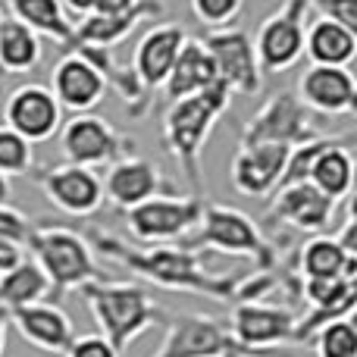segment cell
<instances>
[{
  "label": "cell",
  "instance_id": "obj_1",
  "mask_svg": "<svg viewBox=\"0 0 357 357\" xmlns=\"http://www.w3.org/2000/svg\"><path fill=\"white\" fill-rule=\"evenodd\" d=\"M85 238L94 245L100 257L126 266L135 273L144 285H157L163 291H185V295H201L220 304L238 301V289L245 282L241 273H210L201 264V254L185 245H148L138 248L126 238L107 232L104 226H88Z\"/></svg>",
  "mask_w": 357,
  "mask_h": 357
},
{
  "label": "cell",
  "instance_id": "obj_2",
  "mask_svg": "<svg viewBox=\"0 0 357 357\" xmlns=\"http://www.w3.org/2000/svg\"><path fill=\"white\" fill-rule=\"evenodd\" d=\"M232 98L235 94L229 91V85L213 82L197 94L169 100L167 113H163V144L195 191L204 188L201 154L207 148V138L222 119V113L232 107Z\"/></svg>",
  "mask_w": 357,
  "mask_h": 357
},
{
  "label": "cell",
  "instance_id": "obj_3",
  "mask_svg": "<svg viewBox=\"0 0 357 357\" xmlns=\"http://www.w3.org/2000/svg\"><path fill=\"white\" fill-rule=\"evenodd\" d=\"M82 301L88 304L100 335L113 342L119 354L129 351L135 339H142L148 329L167 326L169 314L151 298L144 282H113V279H98L85 282L79 289Z\"/></svg>",
  "mask_w": 357,
  "mask_h": 357
},
{
  "label": "cell",
  "instance_id": "obj_4",
  "mask_svg": "<svg viewBox=\"0 0 357 357\" xmlns=\"http://www.w3.org/2000/svg\"><path fill=\"white\" fill-rule=\"evenodd\" d=\"M25 248H29L31 260L44 270L50 282V295L56 298L79 291L85 282L107 279L104 266L94 257V245L85 238V232H75L69 226H56V222L35 226Z\"/></svg>",
  "mask_w": 357,
  "mask_h": 357
},
{
  "label": "cell",
  "instance_id": "obj_5",
  "mask_svg": "<svg viewBox=\"0 0 357 357\" xmlns=\"http://www.w3.org/2000/svg\"><path fill=\"white\" fill-rule=\"evenodd\" d=\"M178 245L191 248V251H213L226 254V257H245L251 260L257 270H270L279 264V251L270 241V235L238 207L229 204H204V216L197 229L182 238Z\"/></svg>",
  "mask_w": 357,
  "mask_h": 357
},
{
  "label": "cell",
  "instance_id": "obj_6",
  "mask_svg": "<svg viewBox=\"0 0 357 357\" xmlns=\"http://www.w3.org/2000/svg\"><path fill=\"white\" fill-rule=\"evenodd\" d=\"M204 204L207 201H201L197 195L163 191V195H154L138 207L126 210V229L142 245H176L197 229Z\"/></svg>",
  "mask_w": 357,
  "mask_h": 357
},
{
  "label": "cell",
  "instance_id": "obj_7",
  "mask_svg": "<svg viewBox=\"0 0 357 357\" xmlns=\"http://www.w3.org/2000/svg\"><path fill=\"white\" fill-rule=\"evenodd\" d=\"M151 357H273L241 345L226 323L204 314H169L167 333Z\"/></svg>",
  "mask_w": 357,
  "mask_h": 357
},
{
  "label": "cell",
  "instance_id": "obj_8",
  "mask_svg": "<svg viewBox=\"0 0 357 357\" xmlns=\"http://www.w3.org/2000/svg\"><path fill=\"white\" fill-rule=\"evenodd\" d=\"M317 119L320 116L298 98V91H276L241 126V144L276 142V144L298 148V144L323 138V129Z\"/></svg>",
  "mask_w": 357,
  "mask_h": 357
},
{
  "label": "cell",
  "instance_id": "obj_9",
  "mask_svg": "<svg viewBox=\"0 0 357 357\" xmlns=\"http://www.w3.org/2000/svg\"><path fill=\"white\" fill-rule=\"evenodd\" d=\"M310 10H314L310 0H282V6L257 25L254 47H257L264 73H270V75L289 73L304 56Z\"/></svg>",
  "mask_w": 357,
  "mask_h": 357
},
{
  "label": "cell",
  "instance_id": "obj_10",
  "mask_svg": "<svg viewBox=\"0 0 357 357\" xmlns=\"http://www.w3.org/2000/svg\"><path fill=\"white\" fill-rule=\"evenodd\" d=\"M60 154L66 163L94 169L135 154V142L98 113H75L60 129Z\"/></svg>",
  "mask_w": 357,
  "mask_h": 357
},
{
  "label": "cell",
  "instance_id": "obj_11",
  "mask_svg": "<svg viewBox=\"0 0 357 357\" xmlns=\"http://www.w3.org/2000/svg\"><path fill=\"white\" fill-rule=\"evenodd\" d=\"M298 320H301V314L291 304H276L270 298H260V301H235L229 329L241 345L273 354L279 345H295Z\"/></svg>",
  "mask_w": 357,
  "mask_h": 357
},
{
  "label": "cell",
  "instance_id": "obj_12",
  "mask_svg": "<svg viewBox=\"0 0 357 357\" xmlns=\"http://www.w3.org/2000/svg\"><path fill=\"white\" fill-rule=\"evenodd\" d=\"M335 207H339V201L323 195L310 178L307 182L279 185L276 195H273L270 210H266V229H270V235H276L279 229L320 235L333 226Z\"/></svg>",
  "mask_w": 357,
  "mask_h": 357
},
{
  "label": "cell",
  "instance_id": "obj_13",
  "mask_svg": "<svg viewBox=\"0 0 357 357\" xmlns=\"http://www.w3.org/2000/svg\"><path fill=\"white\" fill-rule=\"evenodd\" d=\"M35 182L41 195L50 201V207L66 216H94L104 207V178L91 167L79 163H54V167L35 169Z\"/></svg>",
  "mask_w": 357,
  "mask_h": 357
},
{
  "label": "cell",
  "instance_id": "obj_14",
  "mask_svg": "<svg viewBox=\"0 0 357 357\" xmlns=\"http://www.w3.org/2000/svg\"><path fill=\"white\" fill-rule=\"evenodd\" d=\"M207 44L210 56L216 63V75L222 85H229L232 94H257L264 88V66H260L257 47H254V35L241 29H213L201 38Z\"/></svg>",
  "mask_w": 357,
  "mask_h": 357
},
{
  "label": "cell",
  "instance_id": "obj_15",
  "mask_svg": "<svg viewBox=\"0 0 357 357\" xmlns=\"http://www.w3.org/2000/svg\"><path fill=\"white\" fill-rule=\"evenodd\" d=\"M63 113L66 110L60 107L50 85H38V82L19 85L3 100V123L22 138H29L31 144L50 142L63 129Z\"/></svg>",
  "mask_w": 357,
  "mask_h": 357
},
{
  "label": "cell",
  "instance_id": "obj_16",
  "mask_svg": "<svg viewBox=\"0 0 357 357\" xmlns=\"http://www.w3.org/2000/svg\"><path fill=\"white\" fill-rule=\"evenodd\" d=\"M291 148L276 142H254V144H238L229 167L235 191L245 197H270L282 185L285 167H289Z\"/></svg>",
  "mask_w": 357,
  "mask_h": 357
},
{
  "label": "cell",
  "instance_id": "obj_17",
  "mask_svg": "<svg viewBox=\"0 0 357 357\" xmlns=\"http://www.w3.org/2000/svg\"><path fill=\"white\" fill-rule=\"evenodd\" d=\"M298 98L317 116H357V75L351 66L310 63L298 79Z\"/></svg>",
  "mask_w": 357,
  "mask_h": 357
},
{
  "label": "cell",
  "instance_id": "obj_18",
  "mask_svg": "<svg viewBox=\"0 0 357 357\" xmlns=\"http://www.w3.org/2000/svg\"><path fill=\"white\" fill-rule=\"evenodd\" d=\"M185 41H188V31H185L178 22H157L138 38L129 66L151 98L157 94V88L167 85V79H169V73H173L178 54H182Z\"/></svg>",
  "mask_w": 357,
  "mask_h": 357
},
{
  "label": "cell",
  "instance_id": "obj_19",
  "mask_svg": "<svg viewBox=\"0 0 357 357\" xmlns=\"http://www.w3.org/2000/svg\"><path fill=\"white\" fill-rule=\"evenodd\" d=\"M107 88L104 73L75 50H66L50 73V91L66 113H91L107 98Z\"/></svg>",
  "mask_w": 357,
  "mask_h": 357
},
{
  "label": "cell",
  "instance_id": "obj_20",
  "mask_svg": "<svg viewBox=\"0 0 357 357\" xmlns=\"http://www.w3.org/2000/svg\"><path fill=\"white\" fill-rule=\"evenodd\" d=\"M173 191V185L167 182V176L157 169V163H151L148 157L129 154L123 160L110 163V173L104 176V195L116 210H132L138 204H144L148 197Z\"/></svg>",
  "mask_w": 357,
  "mask_h": 357
},
{
  "label": "cell",
  "instance_id": "obj_21",
  "mask_svg": "<svg viewBox=\"0 0 357 357\" xmlns=\"http://www.w3.org/2000/svg\"><path fill=\"white\" fill-rule=\"evenodd\" d=\"M6 314H10L13 329L38 351L66 354L75 339V323L56 304L35 301V304H22V307H10Z\"/></svg>",
  "mask_w": 357,
  "mask_h": 357
},
{
  "label": "cell",
  "instance_id": "obj_22",
  "mask_svg": "<svg viewBox=\"0 0 357 357\" xmlns=\"http://www.w3.org/2000/svg\"><path fill=\"white\" fill-rule=\"evenodd\" d=\"M348 138L354 135H329L320 144V151L314 154L310 176H307L323 195H329L339 204L348 201L351 191L357 188V157L348 148Z\"/></svg>",
  "mask_w": 357,
  "mask_h": 357
},
{
  "label": "cell",
  "instance_id": "obj_23",
  "mask_svg": "<svg viewBox=\"0 0 357 357\" xmlns=\"http://www.w3.org/2000/svg\"><path fill=\"white\" fill-rule=\"evenodd\" d=\"M160 13H163L160 0H138L129 13H119V16H100V13H91V16H85V19L75 22V38H73V44H69V50L79 47V44H91V47H116V44H123L142 22L157 19ZM63 54H66V50H63Z\"/></svg>",
  "mask_w": 357,
  "mask_h": 357
},
{
  "label": "cell",
  "instance_id": "obj_24",
  "mask_svg": "<svg viewBox=\"0 0 357 357\" xmlns=\"http://www.w3.org/2000/svg\"><path fill=\"white\" fill-rule=\"evenodd\" d=\"M213 82H220V75H216V63L213 56H210L207 44L201 41V38H191L185 41L182 54H178L173 73H169L167 85H163V91H167V100H178V98H188V94H197L204 91V88H210Z\"/></svg>",
  "mask_w": 357,
  "mask_h": 357
},
{
  "label": "cell",
  "instance_id": "obj_25",
  "mask_svg": "<svg viewBox=\"0 0 357 357\" xmlns=\"http://www.w3.org/2000/svg\"><path fill=\"white\" fill-rule=\"evenodd\" d=\"M304 56L323 66H351L357 60V35L329 16H317L307 25Z\"/></svg>",
  "mask_w": 357,
  "mask_h": 357
},
{
  "label": "cell",
  "instance_id": "obj_26",
  "mask_svg": "<svg viewBox=\"0 0 357 357\" xmlns=\"http://www.w3.org/2000/svg\"><path fill=\"white\" fill-rule=\"evenodd\" d=\"M298 276L301 279H339L357 270V257L342 248L335 235H310L301 248H298Z\"/></svg>",
  "mask_w": 357,
  "mask_h": 357
},
{
  "label": "cell",
  "instance_id": "obj_27",
  "mask_svg": "<svg viewBox=\"0 0 357 357\" xmlns=\"http://www.w3.org/2000/svg\"><path fill=\"white\" fill-rule=\"evenodd\" d=\"M6 6L19 22L35 29L41 38H50L60 50H69L75 38V22L63 0H6Z\"/></svg>",
  "mask_w": 357,
  "mask_h": 357
},
{
  "label": "cell",
  "instance_id": "obj_28",
  "mask_svg": "<svg viewBox=\"0 0 357 357\" xmlns=\"http://www.w3.org/2000/svg\"><path fill=\"white\" fill-rule=\"evenodd\" d=\"M44 56L41 35L16 16L0 22V75H25L38 69Z\"/></svg>",
  "mask_w": 357,
  "mask_h": 357
},
{
  "label": "cell",
  "instance_id": "obj_29",
  "mask_svg": "<svg viewBox=\"0 0 357 357\" xmlns=\"http://www.w3.org/2000/svg\"><path fill=\"white\" fill-rule=\"evenodd\" d=\"M50 295V282L44 270L31 257H22L3 279H0V307H22V304L44 301Z\"/></svg>",
  "mask_w": 357,
  "mask_h": 357
},
{
  "label": "cell",
  "instance_id": "obj_30",
  "mask_svg": "<svg viewBox=\"0 0 357 357\" xmlns=\"http://www.w3.org/2000/svg\"><path fill=\"white\" fill-rule=\"evenodd\" d=\"M317 357H357V329L351 320H333L310 339Z\"/></svg>",
  "mask_w": 357,
  "mask_h": 357
},
{
  "label": "cell",
  "instance_id": "obj_31",
  "mask_svg": "<svg viewBox=\"0 0 357 357\" xmlns=\"http://www.w3.org/2000/svg\"><path fill=\"white\" fill-rule=\"evenodd\" d=\"M35 144L29 138H22L16 129L0 126V173L6 176H29L35 169Z\"/></svg>",
  "mask_w": 357,
  "mask_h": 357
},
{
  "label": "cell",
  "instance_id": "obj_32",
  "mask_svg": "<svg viewBox=\"0 0 357 357\" xmlns=\"http://www.w3.org/2000/svg\"><path fill=\"white\" fill-rule=\"evenodd\" d=\"M245 0H191V13L201 25L213 29H229L235 22V16L241 13Z\"/></svg>",
  "mask_w": 357,
  "mask_h": 357
},
{
  "label": "cell",
  "instance_id": "obj_33",
  "mask_svg": "<svg viewBox=\"0 0 357 357\" xmlns=\"http://www.w3.org/2000/svg\"><path fill=\"white\" fill-rule=\"evenodd\" d=\"M31 229H35V222L29 220V213H25V210L10 207V204H0V238L25 248Z\"/></svg>",
  "mask_w": 357,
  "mask_h": 357
},
{
  "label": "cell",
  "instance_id": "obj_34",
  "mask_svg": "<svg viewBox=\"0 0 357 357\" xmlns=\"http://www.w3.org/2000/svg\"><path fill=\"white\" fill-rule=\"evenodd\" d=\"M66 357H123V354L113 348V342L107 335L91 333V335H75Z\"/></svg>",
  "mask_w": 357,
  "mask_h": 357
},
{
  "label": "cell",
  "instance_id": "obj_35",
  "mask_svg": "<svg viewBox=\"0 0 357 357\" xmlns=\"http://www.w3.org/2000/svg\"><path fill=\"white\" fill-rule=\"evenodd\" d=\"M310 6L320 16L335 19V22H342L357 35V0H310Z\"/></svg>",
  "mask_w": 357,
  "mask_h": 357
},
{
  "label": "cell",
  "instance_id": "obj_36",
  "mask_svg": "<svg viewBox=\"0 0 357 357\" xmlns=\"http://www.w3.org/2000/svg\"><path fill=\"white\" fill-rule=\"evenodd\" d=\"M335 238L342 241V248H345L351 257H357V188L351 191V197H348V220H345V226L339 229Z\"/></svg>",
  "mask_w": 357,
  "mask_h": 357
},
{
  "label": "cell",
  "instance_id": "obj_37",
  "mask_svg": "<svg viewBox=\"0 0 357 357\" xmlns=\"http://www.w3.org/2000/svg\"><path fill=\"white\" fill-rule=\"evenodd\" d=\"M22 257H25V248L22 245H13V241L0 238V279H3Z\"/></svg>",
  "mask_w": 357,
  "mask_h": 357
},
{
  "label": "cell",
  "instance_id": "obj_38",
  "mask_svg": "<svg viewBox=\"0 0 357 357\" xmlns=\"http://www.w3.org/2000/svg\"><path fill=\"white\" fill-rule=\"evenodd\" d=\"M135 3L138 0H98L94 13H100V16H119V13H129Z\"/></svg>",
  "mask_w": 357,
  "mask_h": 357
},
{
  "label": "cell",
  "instance_id": "obj_39",
  "mask_svg": "<svg viewBox=\"0 0 357 357\" xmlns=\"http://www.w3.org/2000/svg\"><path fill=\"white\" fill-rule=\"evenodd\" d=\"M63 6H66L69 16L75 19H85L94 13V6H98V0H63Z\"/></svg>",
  "mask_w": 357,
  "mask_h": 357
},
{
  "label": "cell",
  "instance_id": "obj_40",
  "mask_svg": "<svg viewBox=\"0 0 357 357\" xmlns=\"http://www.w3.org/2000/svg\"><path fill=\"white\" fill-rule=\"evenodd\" d=\"M6 326H10V314L6 307H0V357L6 354Z\"/></svg>",
  "mask_w": 357,
  "mask_h": 357
},
{
  "label": "cell",
  "instance_id": "obj_41",
  "mask_svg": "<svg viewBox=\"0 0 357 357\" xmlns=\"http://www.w3.org/2000/svg\"><path fill=\"white\" fill-rule=\"evenodd\" d=\"M13 197V185H10V176L0 173V204H10Z\"/></svg>",
  "mask_w": 357,
  "mask_h": 357
},
{
  "label": "cell",
  "instance_id": "obj_42",
  "mask_svg": "<svg viewBox=\"0 0 357 357\" xmlns=\"http://www.w3.org/2000/svg\"><path fill=\"white\" fill-rule=\"evenodd\" d=\"M348 320H351V323H354V329H357V307H354V314L348 317Z\"/></svg>",
  "mask_w": 357,
  "mask_h": 357
},
{
  "label": "cell",
  "instance_id": "obj_43",
  "mask_svg": "<svg viewBox=\"0 0 357 357\" xmlns=\"http://www.w3.org/2000/svg\"><path fill=\"white\" fill-rule=\"evenodd\" d=\"M3 19H6V16H3V3H0V22H3Z\"/></svg>",
  "mask_w": 357,
  "mask_h": 357
}]
</instances>
